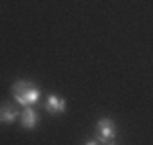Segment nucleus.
Wrapping results in <instances>:
<instances>
[{
	"mask_svg": "<svg viewBox=\"0 0 153 145\" xmlns=\"http://www.w3.org/2000/svg\"><path fill=\"white\" fill-rule=\"evenodd\" d=\"M45 110L49 115H63L65 112V100L57 94H49L45 98Z\"/></svg>",
	"mask_w": 153,
	"mask_h": 145,
	"instance_id": "obj_4",
	"label": "nucleus"
},
{
	"mask_svg": "<svg viewBox=\"0 0 153 145\" xmlns=\"http://www.w3.org/2000/svg\"><path fill=\"white\" fill-rule=\"evenodd\" d=\"M106 145H117V143H114V141H110V143H106Z\"/></svg>",
	"mask_w": 153,
	"mask_h": 145,
	"instance_id": "obj_7",
	"label": "nucleus"
},
{
	"mask_svg": "<svg viewBox=\"0 0 153 145\" xmlns=\"http://www.w3.org/2000/svg\"><path fill=\"white\" fill-rule=\"evenodd\" d=\"M117 137V123L108 117H102L96 123V139L98 143H110Z\"/></svg>",
	"mask_w": 153,
	"mask_h": 145,
	"instance_id": "obj_2",
	"label": "nucleus"
},
{
	"mask_svg": "<svg viewBox=\"0 0 153 145\" xmlns=\"http://www.w3.org/2000/svg\"><path fill=\"white\" fill-rule=\"evenodd\" d=\"M19 110H16V106L12 104V102H2L0 104V123L2 125H10V123H14L16 119H19Z\"/></svg>",
	"mask_w": 153,
	"mask_h": 145,
	"instance_id": "obj_5",
	"label": "nucleus"
},
{
	"mask_svg": "<svg viewBox=\"0 0 153 145\" xmlns=\"http://www.w3.org/2000/svg\"><path fill=\"white\" fill-rule=\"evenodd\" d=\"M84 145H98V139H88Z\"/></svg>",
	"mask_w": 153,
	"mask_h": 145,
	"instance_id": "obj_6",
	"label": "nucleus"
},
{
	"mask_svg": "<svg viewBox=\"0 0 153 145\" xmlns=\"http://www.w3.org/2000/svg\"><path fill=\"white\" fill-rule=\"evenodd\" d=\"M19 119H21L23 129H27V131H33L37 125H39V115H37V110L33 106H25L21 110V115H19Z\"/></svg>",
	"mask_w": 153,
	"mask_h": 145,
	"instance_id": "obj_3",
	"label": "nucleus"
},
{
	"mask_svg": "<svg viewBox=\"0 0 153 145\" xmlns=\"http://www.w3.org/2000/svg\"><path fill=\"white\" fill-rule=\"evenodd\" d=\"M12 94H14V100L21 106H33L41 98V90L37 84L29 82V80H19L12 86Z\"/></svg>",
	"mask_w": 153,
	"mask_h": 145,
	"instance_id": "obj_1",
	"label": "nucleus"
}]
</instances>
